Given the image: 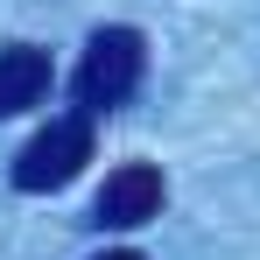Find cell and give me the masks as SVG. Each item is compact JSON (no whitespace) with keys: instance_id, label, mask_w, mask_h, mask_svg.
<instances>
[{"instance_id":"2","label":"cell","mask_w":260,"mask_h":260,"mask_svg":"<svg viewBox=\"0 0 260 260\" xmlns=\"http://www.w3.org/2000/svg\"><path fill=\"white\" fill-rule=\"evenodd\" d=\"M91 162V113H63V120H49L21 155H14V190H63L71 176Z\"/></svg>"},{"instance_id":"1","label":"cell","mask_w":260,"mask_h":260,"mask_svg":"<svg viewBox=\"0 0 260 260\" xmlns=\"http://www.w3.org/2000/svg\"><path fill=\"white\" fill-rule=\"evenodd\" d=\"M148 78V43L141 28H99L85 43V63H78V106L85 113H113L127 106Z\"/></svg>"},{"instance_id":"3","label":"cell","mask_w":260,"mask_h":260,"mask_svg":"<svg viewBox=\"0 0 260 260\" xmlns=\"http://www.w3.org/2000/svg\"><path fill=\"white\" fill-rule=\"evenodd\" d=\"M162 204H169L162 169H155V162H120V169L106 176V190H99L91 218H99V225H113V232H134V225L162 218Z\"/></svg>"},{"instance_id":"4","label":"cell","mask_w":260,"mask_h":260,"mask_svg":"<svg viewBox=\"0 0 260 260\" xmlns=\"http://www.w3.org/2000/svg\"><path fill=\"white\" fill-rule=\"evenodd\" d=\"M49 78H56V71H49V49L7 43V49H0V120L43 106V99H49Z\"/></svg>"},{"instance_id":"5","label":"cell","mask_w":260,"mask_h":260,"mask_svg":"<svg viewBox=\"0 0 260 260\" xmlns=\"http://www.w3.org/2000/svg\"><path fill=\"white\" fill-rule=\"evenodd\" d=\"M91 260H141L134 246H113V253H91Z\"/></svg>"}]
</instances>
